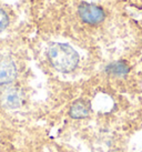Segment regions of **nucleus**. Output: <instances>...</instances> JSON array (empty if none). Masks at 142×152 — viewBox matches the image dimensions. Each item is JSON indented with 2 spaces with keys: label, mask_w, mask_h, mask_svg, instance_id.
<instances>
[{
  "label": "nucleus",
  "mask_w": 142,
  "mask_h": 152,
  "mask_svg": "<svg viewBox=\"0 0 142 152\" xmlns=\"http://www.w3.org/2000/svg\"><path fill=\"white\" fill-rule=\"evenodd\" d=\"M48 59L52 67L63 73H69L78 67L80 57L78 52L66 43L56 42L48 48Z\"/></svg>",
  "instance_id": "1"
},
{
  "label": "nucleus",
  "mask_w": 142,
  "mask_h": 152,
  "mask_svg": "<svg viewBox=\"0 0 142 152\" xmlns=\"http://www.w3.org/2000/svg\"><path fill=\"white\" fill-rule=\"evenodd\" d=\"M78 13L81 20L89 25L101 23L105 18V12L103 9L97 4H89V2H82L80 4Z\"/></svg>",
  "instance_id": "2"
},
{
  "label": "nucleus",
  "mask_w": 142,
  "mask_h": 152,
  "mask_svg": "<svg viewBox=\"0 0 142 152\" xmlns=\"http://www.w3.org/2000/svg\"><path fill=\"white\" fill-rule=\"evenodd\" d=\"M17 77V67L10 57L0 56V86L11 83Z\"/></svg>",
  "instance_id": "3"
},
{
  "label": "nucleus",
  "mask_w": 142,
  "mask_h": 152,
  "mask_svg": "<svg viewBox=\"0 0 142 152\" xmlns=\"http://www.w3.org/2000/svg\"><path fill=\"white\" fill-rule=\"evenodd\" d=\"M22 92L17 88L6 89L0 96L1 104L9 109H17L22 104Z\"/></svg>",
  "instance_id": "4"
},
{
  "label": "nucleus",
  "mask_w": 142,
  "mask_h": 152,
  "mask_svg": "<svg viewBox=\"0 0 142 152\" xmlns=\"http://www.w3.org/2000/svg\"><path fill=\"white\" fill-rule=\"evenodd\" d=\"M89 115V107L83 101H75L70 109V117L72 119H83Z\"/></svg>",
  "instance_id": "5"
},
{
  "label": "nucleus",
  "mask_w": 142,
  "mask_h": 152,
  "mask_svg": "<svg viewBox=\"0 0 142 152\" xmlns=\"http://www.w3.org/2000/svg\"><path fill=\"white\" fill-rule=\"evenodd\" d=\"M130 68L129 66L122 61H118L114 64H111L110 66L107 67V72L111 76L116 77H123L129 72Z\"/></svg>",
  "instance_id": "6"
},
{
  "label": "nucleus",
  "mask_w": 142,
  "mask_h": 152,
  "mask_svg": "<svg viewBox=\"0 0 142 152\" xmlns=\"http://www.w3.org/2000/svg\"><path fill=\"white\" fill-rule=\"evenodd\" d=\"M9 25V18L7 13L4 12L2 9L0 8V32L4 30Z\"/></svg>",
  "instance_id": "7"
}]
</instances>
